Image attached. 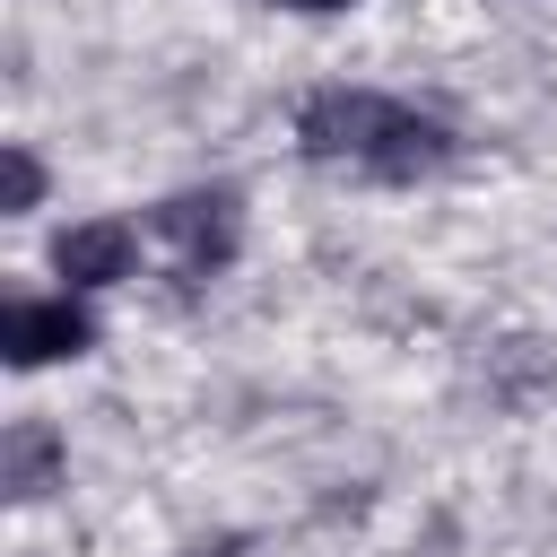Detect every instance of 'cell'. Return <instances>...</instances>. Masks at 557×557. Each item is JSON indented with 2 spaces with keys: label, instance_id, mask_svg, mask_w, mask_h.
Listing matches in <instances>:
<instances>
[{
  "label": "cell",
  "instance_id": "52a82bcc",
  "mask_svg": "<svg viewBox=\"0 0 557 557\" xmlns=\"http://www.w3.org/2000/svg\"><path fill=\"white\" fill-rule=\"evenodd\" d=\"M278 9H296V17H339V9H357V0H278Z\"/></svg>",
  "mask_w": 557,
  "mask_h": 557
},
{
  "label": "cell",
  "instance_id": "8992f818",
  "mask_svg": "<svg viewBox=\"0 0 557 557\" xmlns=\"http://www.w3.org/2000/svg\"><path fill=\"white\" fill-rule=\"evenodd\" d=\"M0 165H9V218L44 209V157H35L26 139H9V148H0Z\"/></svg>",
  "mask_w": 557,
  "mask_h": 557
},
{
  "label": "cell",
  "instance_id": "6da1fadb",
  "mask_svg": "<svg viewBox=\"0 0 557 557\" xmlns=\"http://www.w3.org/2000/svg\"><path fill=\"white\" fill-rule=\"evenodd\" d=\"M296 148L313 165H348L366 183H418L461 157V131L409 96H383V87H313L296 104Z\"/></svg>",
  "mask_w": 557,
  "mask_h": 557
},
{
  "label": "cell",
  "instance_id": "277c9868",
  "mask_svg": "<svg viewBox=\"0 0 557 557\" xmlns=\"http://www.w3.org/2000/svg\"><path fill=\"white\" fill-rule=\"evenodd\" d=\"M131 270H139V235L122 218H87V226L52 235V278H70V287H122Z\"/></svg>",
  "mask_w": 557,
  "mask_h": 557
},
{
  "label": "cell",
  "instance_id": "5b68a950",
  "mask_svg": "<svg viewBox=\"0 0 557 557\" xmlns=\"http://www.w3.org/2000/svg\"><path fill=\"white\" fill-rule=\"evenodd\" d=\"M61 435L44 426V418H17L9 435H0V496L9 505H35V496H52L61 487Z\"/></svg>",
  "mask_w": 557,
  "mask_h": 557
},
{
  "label": "cell",
  "instance_id": "7a4b0ae2",
  "mask_svg": "<svg viewBox=\"0 0 557 557\" xmlns=\"http://www.w3.org/2000/svg\"><path fill=\"white\" fill-rule=\"evenodd\" d=\"M148 226H157V244L174 252V278H218L226 261H235V244H244V200L226 191V183H209V191H165L157 209H148Z\"/></svg>",
  "mask_w": 557,
  "mask_h": 557
},
{
  "label": "cell",
  "instance_id": "3957f363",
  "mask_svg": "<svg viewBox=\"0 0 557 557\" xmlns=\"http://www.w3.org/2000/svg\"><path fill=\"white\" fill-rule=\"evenodd\" d=\"M87 348H96V313L78 305V287H61V296H17V305H0V366L35 374V366L87 357Z\"/></svg>",
  "mask_w": 557,
  "mask_h": 557
}]
</instances>
